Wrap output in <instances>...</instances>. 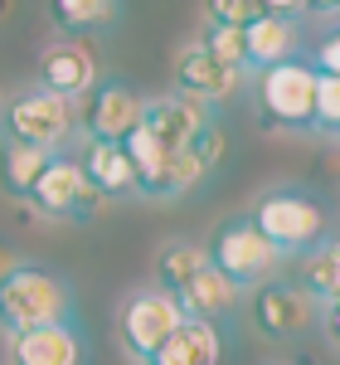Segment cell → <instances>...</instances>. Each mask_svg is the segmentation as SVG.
Wrapping results in <instances>:
<instances>
[{
    "mask_svg": "<svg viewBox=\"0 0 340 365\" xmlns=\"http://www.w3.org/2000/svg\"><path fill=\"white\" fill-rule=\"evenodd\" d=\"M58 322H73V287L58 273L39 263H15L10 273H0V331L5 336L58 327Z\"/></svg>",
    "mask_w": 340,
    "mask_h": 365,
    "instance_id": "obj_1",
    "label": "cell"
},
{
    "mask_svg": "<svg viewBox=\"0 0 340 365\" xmlns=\"http://www.w3.org/2000/svg\"><path fill=\"white\" fill-rule=\"evenodd\" d=\"M248 220L257 225V234L282 253V258H302L307 249H316L326 239V210L321 200H312L297 185H272L253 200Z\"/></svg>",
    "mask_w": 340,
    "mask_h": 365,
    "instance_id": "obj_2",
    "label": "cell"
},
{
    "mask_svg": "<svg viewBox=\"0 0 340 365\" xmlns=\"http://www.w3.org/2000/svg\"><path fill=\"white\" fill-rule=\"evenodd\" d=\"M204 263H209L214 273H224L238 292H253L257 282H267V278L282 273V253L257 234V225L248 220V215H233V220H224V225L209 234Z\"/></svg>",
    "mask_w": 340,
    "mask_h": 365,
    "instance_id": "obj_3",
    "label": "cell"
},
{
    "mask_svg": "<svg viewBox=\"0 0 340 365\" xmlns=\"http://www.w3.org/2000/svg\"><path fill=\"white\" fill-rule=\"evenodd\" d=\"M78 127V113L68 98H58L49 88H25L5 103V117H0V132L5 141H25V146H39V151H58L63 141L73 137Z\"/></svg>",
    "mask_w": 340,
    "mask_h": 365,
    "instance_id": "obj_4",
    "label": "cell"
},
{
    "mask_svg": "<svg viewBox=\"0 0 340 365\" xmlns=\"http://www.w3.org/2000/svg\"><path fill=\"white\" fill-rule=\"evenodd\" d=\"M248 322L267 341H297L321 327V302L297 278H267L248 292Z\"/></svg>",
    "mask_w": 340,
    "mask_h": 365,
    "instance_id": "obj_5",
    "label": "cell"
},
{
    "mask_svg": "<svg viewBox=\"0 0 340 365\" xmlns=\"http://www.w3.org/2000/svg\"><path fill=\"white\" fill-rule=\"evenodd\" d=\"M312 103H316V68L307 58H287L257 73V108L272 127L312 132Z\"/></svg>",
    "mask_w": 340,
    "mask_h": 365,
    "instance_id": "obj_6",
    "label": "cell"
},
{
    "mask_svg": "<svg viewBox=\"0 0 340 365\" xmlns=\"http://www.w3.org/2000/svg\"><path fill=\"white\" fill-rule=\"evenodd\" d=\"M29 205L49 220H92L102 210V195L87 185L83 166L73 156H54L49 166L39 170V180L29 185Z\"/></svg>",
    "mask_w": 340,
    "mask_h": 365,
    "instance_id": "obj_7",
    "label": "cell"
},
{
    "mask_svg": "<svg viewBox=\"0 0 340 365\" xmlns=\"http://www.w3.org/2000/svg\"><path fill=\"white\" fill-rule=\"evenodd\" d=\"M185 322V312L180 302L161 292V287H146L137 297H127V307H122V346H127V356L137 365H151V356L166 346V336Z\"/></svg>",
    "mask_w": 340,
    "mask_h": 365,
    "instance_id": "obj_8",
    "label": "cell"
},
{
    "mask_svg": "<svg viewBox=\"0 0 340 365\" xmlns=\"http://www.w3.org/2000/svg\"><path fill=\"white\" fill-rule=\"evenodd\" d=\"M142 127L161 141L166 151H185L195 137L214 127V108L185 98V93H161V98H142Z\"/></svg>",
    "mask_w": 340,
    "mask_h": 365,
    "instance_id": "obj_9",
    "label": "cell"
},
{
    "mask_svg": "<svg viewBox=\"0 0 340 365\" xmlns=\"http://www.w3.org/2000/svg\"><path fill=\"white\" fill-rule=\"evenodd\" d=\"M243 68H233V63H224L219 54H209L204 44H185L180 54H175V88L185 93V98H199V103H224V98H233L238 88H243Z\"/></svg>",
    "mask_w": 340,
    "mask_h": 365,
    "instance_id": "obj_10",
    "label": "cell"
},
{
    "mask_svg": "<svg viewBox=\"0 0 340 365\" xmlns=\"http://www.w3.org/2000/svg\"><path fill=\"white\" fill-rule=\"evenodd\" d=\"M39 88H49L58 98H87L97 88V58L83 39H58L39 54Z\"/></svg>",
    "mask_w": 340,
    "mask_h": 365,
    "instance_id": "obj_11",
    "label": "cell"
},
{
    "mask_svg": "<svg viewBox=\"0 0 340 365\" xmlns=\"http://www.w3.org/2000/svg\"><path fill=\"white\" fill-rule=\"evenodd\" d=\"M83 127H87L92 141H127L142 127V98L127 83H97L92 88V103H87Z\"/></svg>",
    "mask_w": 340,
    "mask_h": 365,
    "instance_id": "obj_12",
    "label": "cell"
},
{
    "mask_svg": "<svg viewBox=\"0 0 340 365\" xmlns=\"http://www.w3.org/2000/svg\"><path fill=\"white\" fill-rule=\"evenodd\" d=\"M10 365H83V336L73 322L10 336Z\"/></svg>",
    "mask_w": 340,
    "mask_h": 365,
    "instance_id": "obj_13",
    "label": "cell"
},
{
    "mask_svg": "<svg viewBox=\"0 0 340 365\" xmlns=\"http://www.w3.org/2000/svg\"><path fill=\"white\" fill-rule=\"evenodd\" d=\"M175 302H180V312H185V317L219 327V322H228V317L238 312L243 292H238V287H233L224 273H214V268L204 263V268H199V273H190V282L175 292Z\"/></svg>",
    "mask_w": 340,
    "mask_h": 365,
    "instance_id": "obj_14",
    "label": "cell"
},
{
    "mask_svg": "<svg viewBox=\"0 0 340 365\" xmlns=\"http://www.w3.org/2000/svg\"><path fill=\"white\" fill-rule=\"evenodd\" d=\"M302 49V25L287 20V15H257L253 25H243V58H248V73H262L272 63H287Z\"/></svg>",
    "mask_w": 340,
    "mask_h": 365,
    "instance_id": "obj_15",
    "label": "cell"
},
{
    "mask_svg": "<svg viewBox=\"0 0 340 365\" xmlns=\"http://www.w3.org/2000/svg\"><path fill=\"white\" fill-rule=\"evenodd\" d=\"M224 361V331L185 317L175 331L166 336V346L151 356V365H219Z\"/></svg>",
    "mask_w": 340,
    "mask_h": 365,
    "instance_id": "obj_16",
    "label": "cell"
},
{
    "mask_svg": "<svg viewBox=\"0 0 340 365\" xmlns=\"http://www.w3.org/2000/svg\"><path fill=\"white\" fill-rule=\"evenodd\" d=\"M78 166H83L87 185H92L102 200L137 195V175H132V166H127V156H122L117 141H87V156L78 161Z\"/></svg>",
    "mask_w": 340,
    "mask_h": 365,
    "instance_id": "obj_17",
    "label": "cell"
},
{
    "mask_svg": "<svg viewBox=\"0 0 340 365\" xmlns=\"http://www.w3.org/2000/svg\"><path fill=\"white\" fill-rule=\"evenodd\" d=\"M297 282L312 292L316 302H340V239H321L316 249L297 258Z\"/></svg>",
    "mask_w": 340,
    "mask_h": 365,
    "instance_id": "obj_18",
    "label": "cell"
},
{
    "mask_svg": "<svg viewBox=\"0 0 340 365\" xmlns=\"http://www.w3.org/2000/svg\"><path fill=\"white\" fill-rule=\"evenodd\" d=\"M54 161V151H39V146H25V141H5L0 137V185L5 195L25 200L29 185L39 180V170Z\"/></svg>",
    "mask_w": 340,
    "mask_h": 365,
    "instance_id": "obj_19",
    "label": "cell"
},
{
    "mask_svg": "<svg viewBox=\"0 0 340 365\" xmlns=\"http://www.w3.org/2000/svg\"><path fill=\"white\" fill-rule=\"evenodd\" d=\"M49 20L63 34H97L117 20V0H49Z\"/></svg>",
    "mask_w": 340,
    "mask_h": 365,
    "instance_id": "obj_20",
    "label": "cell"
},
{
    "mask_svg": "<svg viewBox=\"0 0 340 365\" xmlns=\"http://www.w3.org/2000/svg\"><path fill=\"white\" fill-rule=\"evenodd\" d=\"M204 268V244H190V239H170L166 249L156 253V278H161V292H180L185 282H190V273H199Z\"/></svg>",
    "mask_w": 340,
    "mask_h": 365,
    "instance_id": "obj_21",
    "label": "cell"
},
{
    "mask_svg": "<svg viewBox=\"0 0 340 365\" xmlns=\"http://www.w3.org/2000/svg\"><path fill=\"white\" fill-rule=\"evenodd\" d=\"M312 132H326V137H340V78H331V73H316Z\"/></svg>",
    "mask_w": 340,
    "mask_h": 365,
    "instance_id": "obj_22",
    "label": "cell"
},
{
    "mask_svg": "<svg viewBox=\"0 0 340 365\" xmlns=\"http://www.w3.org/2000/svg\"><path fill=\"white\" fill-rule=\"evenodd\" d=\"M204 10H209V25L219 29H243L253 25L257 15H267L262 0H204Z\"/></svg>",
    "mask_w": 340,
    "mask_h": 365,
    "instance_id": "obj_23",
    "label": "cell"
},
{
    "mask_svg": "<svg viewBox=\"0 0 340 365\" xmlns=\"http://www.w3.org/2000/svg\"><path fill=\"white\" fill-rule=\"evenodd\" d=\"M209 54H219L224 63H233V68H243L248 73V58H243V29H219V25H209V34L199 39Z\"/></svg>",
    "mask_w": 340,
    "mask_h": 365,
    "instance_id": "obj_24",
    "label": "cell"
},
{
    "mask_svg": "<svg viewBox=\"0 0 340 365\" xmlns=\"http://www.w3.org/2000/svg\"><path fill=\"white\" fill-rule=\"evenodd\" d=\"M307 63H312L316 73H331V78H340V29L331 34V39H321V49H316Z\"/></svg>",
    "mask_w": 340,
    "mask_h": 365,
    "instance_id": "obj_25",
    "label": "cell"
},
{
    "mask_svg": "<svg viewBox=\"0 0 340 365\" xmlns=\"http://www.w3.org/2000/svg\"><path fill=\"white\" fill-rule=\"evenodd\" d=\"M267 15H287V20H302L307 15V0H262Z\"/></svg>",
    "mask_w": 340,
    "mask_h": 365,
    "instance_id": "obj_26",
    "label": "cell"
},
{
    "mask_svg": "<svg viewBox=\"0 0 340 365\" xmlns=\"http://www.w3.org/2000/svg\"><path fill=\"white\" fill-rule=\"evenodd\" d=\"M321 327H326V336L340 346V302H326V307H321Z\"/></svg>",
    "mask_w": 340,
    "mask_h": 365,
    "instance_id": "obj_27",
    "label": "cell"
},
{
    "mask_svg": "<svg viewBox=\"0 0 340 365\" xmlns=\"http://www.w3.org/2000/svg\"><path fill=\"white\" fill-rule=\"evenodd\" d=\"M340 10V0H307V15H331Z\"/></svg>",
    "mask_w": 340,
    "mask_h": 365,
    "instance_id": "obj_28",
    "label": "cell"
}]
</instances>
